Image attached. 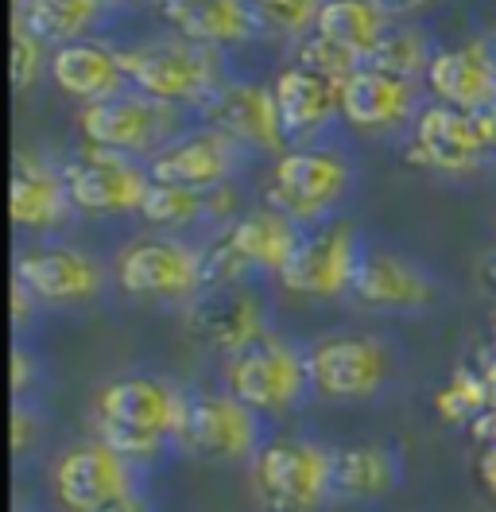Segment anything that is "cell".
I'll list each match as a JSON object with an SVG mask.
<instances>
[{
	"label": "cell",
	"mask_w": 496,
	"mask_h": 512,
	"mask_svg": "<svg viewBox=\"0 0 496 512\" xmlns=\"http://www.w3.org/2000/svg\"><path fill=\"white\" fill-rule=\"evenodd\" d=\"M12 392H16V396L28 392V350H24V346L12 350Z\"/></svg>",
	"instance_id": "obj_34"
},
{
	"label": "cell",
	"mask_w": 496,
	"mask_h": 512,
	"mask_svg": "<svg viewBox=\"0 0 496 512\" xmlns=\"http://www.w3.org/2000/svg\"><path fill=\"white\" fill-rule=\"evenodd\" d=\"M39 43H43V39H35L24 24L12 32V86H16V90L35 86V78H39V70H43V47H39Z\"/></svg>",
	"instance_id": "obj_33"
},
{
	"label": "cell",
	"mask_w": 496,
	"mask_h": 512,
	"mask_svg": "<svg viewBox=\"0 0 496 512\" xmlns=\"http://www.w3.org/2000/svg\"><path fill=\"white\" fill-rule=\"evenodd\" d=\"M128 86L167 105H206L221 86V55L190 39H152L121 51Z\"/></svg>",
	"instance_id": "obj_5"
},
{
	"label": "cell",
	"mask_w": 496,
	"mask_h": 512,
	"mask_svg": "<svg viewBox=\"0 0 496 512\" xmlns=\"http://www.w3.org/2000/svg\"><path fill=\"white\" fill-rule=\"evenodd\" d=\"M167 20L183 39L202 47L245 43L260 32V20L248 0H167Z\"/></svg>",
	"instance_id": "obj_25"
},
{
	"label": "cell",
	"mask_w": 496,
	"mask_h": 512,
	"mask_svg": "<svg viewBox=\"0 0 496 512\" xmlns=\"http://www.w3.org/2000/svg\"><path fill=\"white\" fill-rule=\"evenodd\" d=\"M299 241H303V229L295 222H287L283 214H276L272 206L237 214L214 245L202 249L206 288H229L248 272L279 276Z\"/></svg>",
	"instance_id": "obj_6"
},
{
	"label": "cell",
	"mask_w": 496,
	"mask_h": 512,
	"mask_svg": "<svg viewBox=\"0 0 496 512\" xmlns=\"http://www.w3.org/2000/svg\"><path fill=\"white\" fill-rule=\"evenodd\" d=\"M202 117H206V128H217L237 148L268 152L279 160L287 144L276 94L272 86H260V82H221L217 94L202 105Z\"/></svg>",
	"instance_id": "obj_14"
},
{
	"label": "cell",
	"mask_w": 496,
	"mask_h": 512,
	"mask_svg": "<svg viewBox=\"0 0 496 512\" xmlns=\"http://www.w3.org/2000/svg\"><path fill=\"white\" fill-rule=\"evenodd\" d=\"M314 35L330 39L334 47L349 51L365 66L372 59V51L380 47V39L388 35V28H384V12L372 0H326L318 12Z\"/></svg>",
	"instance_id": "obj_27"
},
{
	"label": "cell",
	"mask_w": 496,
	"mask_h": 512,
	"mask_svg": "<svg viewBox=\"0 0 496 512\" xmlns=\"http://www.w3.org/2000/svg\"><path fill=\"white\" fill-rule=\"evenodd\" d=\"M12 303H16V307H12V319H16V326H20V322L28 319V307L35 303V295H31L20 280H12Z\"/></svg>",
	"instance_id": "obj_36"
},
{
	"label": "cell",
	"mask_w": 496,
	"mask_h": 512,
	"mask_svg": "<svg viewBox=\"0 0 496 512\" xmlns=\"http://www.w3.org/2000/svg\"><path fill=\"white\" fill-rule=\"evenodd\" d=\"M334 454L307 435H272L248 462V493L260 512H322L334 493Z\"/></svg>",
	"instance_id": "obj_2"
},
{
	"label": "cell",
	"mask_w": 496,
	"mask_h": 512,
	"mask_svg": "<svg viewBox=\"0 0 496 512\" xmlns=\"http://www.w3.org/2000/svg\"><path fill=\"white\" fill-rule=\"evenodd\" d=\"M101 0H28L24 4V28L43 43H78L82 32L97 20Z\"/></svg>",
	"instance_id": "obj_29"
},
{
	"label": "cell",
	"mask_w": 496,
	"mask_h": 512,
	"mask_svg": "<svg viewBox=\"0 0 496 512\" xmlns=\"http://www.w3.org/2000/svg\"><path fill=\"white\" fill-rule=\"evenodd\" d=\"M264 447V416H256L229 388L190 392L179 450L198 462H252Z\"/></svg>",
	"instance_id": "obj_9"
},
{
	"label": "cell",
	"mask_w": 496,
	"mask_h": 512,
	"mask_svg": "<svg viewBox=\"0 0 496 512\" xmlns=\"http://www.w3.org/2000/svg\"><path fill=\"white\" fill-rule=\"evenodd\" d=\"M74 214V198L62 167L43 156H16L12 167V222L24 229H55Z\"/></svg>",
	"instance_id": "obj_22"
},
{
	"label": "cell",
	"mask_w": 496,
	"mask_h": 512,
	"mask_svg": "<svg viewBox=\"0 0 496 512\" xmlns=\"http://www.w3.org/2000/svg\"><path fill=\"white\" fill-rule=\"evenodd\" d=\"M117 284L140 299H194L206 288L202 249H190L175 237H140L117 253Z\"/></svg>",
	"instance_id": "obj_13"
},
{
	"label": "cell",
	"mask_w": 496,
	"mask_h": 512,
	"mask_svg": "<svg viewBox=\"0 0 496 512\" xmlns=\"http://www.w3.org/2000/svg\"><path fill=\"white\" fill-rule=\"evenodd\" d=\"M78 128L93 148H109L121 156H148L152 160L159 148H167L179 132V105L155 101L140 90H121V94L82 105Z\"/></svg>",
	"instance_id": "obj_8"
},
{
	"label": "cell",
	"mask_w": 496,
	"mask_h": 512,
	"mask_svg": "<svg viewBox=\"0 0 496 512\" xmlns=\"http://www.w3.org/2000/svg\"><path fill=\"white\" fill-rule=\"evenodd\" d=\"M51 78H55V86H59L62 94L78 97L86 105L121 94L124 86H128L121 51H109L105 43H90V39L59 47L51 55Z\"/></svg>",
	"instance_id": "obj_24"
},
{
	"label": "cell",
	"mask_w": 496,
	"mask_h": 512,
	"mask_svg": "<svg viewBox=\"0 0 496 512\" xmlns=\"http://www.w3.org/2000/svg\"><path fill=\"white\" fill-rule=\"evenodd\" d=\"M299 63L314 66V70H322V74H330V78H341V82L361 66L349 51L334 47V43H330V39H322V35H310V39L299 43Z\"/></svg>",
	"instance_id": "obj_32"
},
{
	"label": "cell",
	"mask_w": 496,
	"mask_h": 512,
	"mask_svg": "<svg viewBox=\"0 0 496 512\" xmlns=\"http://www.w3.org/2000/svg\"><path fill=\"white\" fill-rule=\"evenodd\" d=\"M403 481L400 454L388 443H353L334 454V493L349 505L384 501Z\"/></svg>",
	"instance_id": "obj_26"
},
{
	"label": "cell",
	"mask_w": 496,
	"mask_h": 512,
	"mask_svg": "<svg viewBox=\"0 0 496 512\" xmlns=\"http://www.w3.org/2000/svg\"><path fill=\"white\" fill-rule=\"evenodd\" d=\"M221 388H229L264 419L291 416L307 400V392H314L307 353L276 334L252 342L241 353H229L221 365Z\"/></svg>",
	"instance_id": "obj_4"
},
{
	"label": "cell",
	"mask_w": 496,
	"mask_h": 512,
	"mask_svg": "<svg viewBox=\"0 0 496 512\" xmlns=\"http://www.w3.org/2000/svg\"><path fill=\"white\" fill-rule=\"evenodd\" d=\"M384 16H411V12H419V8H427L434 0H372Z\"/></svg>",
	"instance_id": "obj_35"
},
{
	"label": "cell",
	"mask_w": 496,
	"mask_h": 512,
	"mask_svg": "<svg viewBox=\"0 0 496 512\" xmlns=\"http://www.w3.org/2000/svg\"><path fill=\"white\" fill-rule=\"evenodd\" d=\"M233 206H237V194L229 183L210 187V191L152 183V191L140 206V218L159 229H179V225L202 222V218H225V214H233Z\"/></svg>",
	"instance_id": "obj_28"
},
{
	"label": "cell",
	"mask_w": 496,
	"mask_h": 512,
	"mask_svg": "<svg viewBox=\"0 0 496 512\" xmlns=\"http://www.w3.org/2000/svg\"><path fill=\"white\" fill-rule=\"evenodd\" d=\"M186 330L198 342H206L229 357V353H241L252 342L268 338V319H264V307L252 291L229 284V288H210L206 295L190 299Z\"/></svg>",
	"instance_id": "obj_17"
},
{
	"label": "cell",
	"mask_w": 496,
	"mask_h": 512,
	"mask_svg": "<svg viewBox=\"0 0 496 512\" xmlns=\"http://www.w3.org/2000/svg\"><path fill=\"white\" fill-rule=\"evenodd\" d=\"M489 47H493V55H496V32H493V39H489Z\"/></svg>",
	"instance_id": "obj_39"
},
{
	"label": "cell",
	"mask_w": 496,
	"mask_h": 512,
	"mask_svg": "<svg viewBox=\"0 0 496 512\" xmlns=\"http://www.w3.org/2000/svg\"><path fill=\"white\" fill-rule=\"evenodd\" d=\"M12 423H16V431H12V450H16V454H24V450H28V412H24L20 404H16Z\"/></svg>",
	"instance_id": "obj_37"
},
{
	"label": "cell",
	"mask_w": 496,
	"mask_h": 512,
	"mask_svg": "<svg viewBox=\"0 0 496 512\" xmlns=\"http://www.w3.org/2000/svg\"><path fill=\"white\" fill-rule=\"evenodd\" d=\"M163 4H167V0H163Z\"/></svg>",
	"instance_id": "obj_40"
},
{
	"label": "cell",
	"mask_w": 496,
	"mask_h": 512,
	"mask_svg": "<svg viewBox=\"0 0 496 512\" xmlns=\"http://www.w3.org/2000/svg\"><path fill=\"white\" fill-rule=\"evenodd\" d=\"M62 175L74 198V210H86V214H124V210L140 214L144 198L152 191L148 167H140L132 156L93 148V144L62 163Z\"/></svg>",
	"instance_id": "obj_11"
},
{
	"label": "cell",
	"mask_w": 496,
	"mask_h": 512,
	"mask_svg": "<svg viewBox=\"0 0 496 512\" xmlns=\"http://www.w3.org/2000/svg\"><path fill=\"white\" fill-rule=\"evenodd\" d=\"M427 86L434 97L462 113H485L496 105V55L489 39H473L462 47L434 51L427 66Z\"/></svg>",
	"instance_id": "obj_18"
},
{
	"label": "cell",
	"mask_w": 496,
	"mask_h": 512,
	"mask_svg": "<svg viewBox=\"0 0 496 512\" xmlns=\"http://www.w3.org/2000/svg\"><path fill=\"white\" fill-rule=\"evenodd\" d=\"M353 183L349 163L330 148H299L283 152L264 187V206H272L299 229L322 225Z\"/></svg>",
	"instance_id": "obj_7"
},
{
	"label": "cell",
	"mask_w": 496,
	"mask_h": 512,
	"mask_svg": "<svg viewBox=\"0 0 496 512\" xmlns=\"http://www.w3.org/2000/svg\"><path fill=\"white\" fill-rule=\"evenodd\" d=\"M307 365L314 392L330 400H369L392 373V357L372 334H326L307 350Z\"/></svg>",
	"instance_id": "obj_12"
},
{
	"label": "cell",
	"mask_w": 496,
	"mask_h": 512,
	"mask_svg": "<svg viewBox=\"0 0 496 512\" xmlns=\"http://www.w3.org/2000/svg\"><path fill=\"white\" fill-rule=\"evenodd\" d=\"M190 392L152 373H124L97 384L90 396L93 439L121 450L136 466L159 458L183 439Z\"/></svg>",
	"instance_id": "obj_1"
},
{
	"label": "cell",
	"mask_w": 496,
	"mask_h": 512,
	"mask_svg": "<svg viewBox=\"0 0 496 512\" xmlns=\"http://www.w3.org/2000/svg\"><path fill=\"white\" fill-rule=\"evenodd\" d=\"M272 94H276L287 140L314 136L318 128H326L334 117H341V78H330L314 66L291 63L287 70H279Z\"/></svg>",
	"instance_id": "obj_21"
},
{
	"label": "cell",
	"mask_w": 496,
	"mask_h": 512,
	"mask_svg": "<svg viewBox=\"0 0 496 512\" xmlns=\"http://www.w3.org/2000/svg\"><path fill=\"white\" fill-rule=\"evenodd\" d=\"M485 156H489V148L481 140V128H477L473 113L434 101L415 117L411 140H407V163L411 167L462 175V171H473Z\"/></svg>",
	"instance_id": "obj_15"
},
{
	"label": "cell",
	"mask_w": 496,
	"mask_h": 512,
	"mask_svg": "<svg viewBox=\"0 0 496 512\" xmlns=\"http://www.w3.org/2000/svg\"><path fill=\"white\" fill-rule=\"evenodd\" d=\"M353 295L369 307H384V311H419L434 299V284L411 260L376 249V253L361 256Z\"/></svg>",
	"instance_id": "obj_23"
},
{
	"label": "cell",
	"mask_w": 496,
	"mask_h": 512,
	"mask_svg": "<svg viewBox=\"0 0 496 512\" xmlns=\"http://www.w3.org/2000/svg\"><path fill=\"white\" fill-rule=\"evenodd\" d=\"M51 493L62 512H152L140 489V466L93 435L55 458Z\"/></svg>",
	"instance_id": "obj_3"
},
{
	"label": "cell",
	"mask_w": 496,
	"mask_h": 512,
	"mask_svg": "<svg viewBox=\"0 0 496 512\" xmlns=\"http://www.w3.org/2000/svg\"><path fill=\"white\" fill-rule=\"evenodd\" d=\"M477 128H481L485 148H489V152H496V105H493V109H485V113H477Z\"/></svg>",
	"instance_id": "obj_38"
},
{
	"label": "cell",
	"mask_w": 496,
	"mask_h": 512,
	"mask_svg": "<svg viewBox=\"0 0 496 512\" xmlns=\"http://www.w3.org/2000/svg\"><path fill=\"white\" fill-rule=\"evenodd\" d=\"M415 113V82L380 66H357L341 82V121L361 132L396 128Z\"/></svg>",
	"instance_id": "obj_20"
},
{
	"label": "cell",
	"mask_w": 496,
	"mask_h": 512,
	"mask_svg": "<svg viewBox=\"0 0 496 512\" xmlns=\"http://www.w3.org/2000/svg\"><path fill=\"white\" fill-rule=\"evenodd\" d=\"M431 59L434 55L427 51V43L415 32H388L380 39V47L372 51L369 66H380L388 74H400V78L415 82V74H427Z\"/></svg>",
	"instance_id": "obj_30"
},
{
	"label": "cell",
	"mask_w": 496,
	"mask_h": 512,
	"mask_svg": "<svg viewBox=\"0 0 496 512\" xmlns=\"http://www.w3.org/2000/svg\"><path fill=\"white\" fill-rule=\"evenodd\" d=\"M237 156L241 148L229 136H221L217 128H198V132L175 136L167 148H159L148 160V171H152V183L210 191V187L229 183V175L237 171Z\"/></svg>",
	"instance_id": "obj_16"
},
{
	"label": "cell",
	"mask_w": 496,
	"mask_h": 512,
	"mask_svg": "<svg viewBox=\"0 0 496 512\" xmlns=\"http://www.w3.org/2000/svg\"><path fill=\"white\" fill-rule=\"evenodd\" d=\"M361 256L365 253H361L353 225L322 222L314 229H303V241L283 264L279 284L299 299H338V295L353 291Z\"/></svg>",
	"instance_id": "obj_10"
},
{
	"label": "cell",
	"mask_w": 496,
	"mask_h": 512,
	"mask_svg": "<svg viewBox=\"0 0 496 512\" xmlns=\"http://www.w3.org/2000/svg\"><path fill=\"white\" fill-rule=\"evenodd\" d=\"M260 28L268 32H287V35H299L318 24V12L326 0H248Z\"/></svg>",
	"instance_id": "obj_31"
},
{
	"label": "cell",
	"mask_w": 496,
	"mask_h": 512,
	"mask_svg": "<svg viewBox=\"0 0 496 512\" xmlns=\"http://www.w3.org/2000/svg\"><path fill=\"white\" fill-rule=\"evenodd\" d=\"M16 280L43 303H82L101 291L105 272L90 253L51 245V249H24L16 256Z\"/></svg>",
	"instance_id": "obj_19"
}]
</instances>
